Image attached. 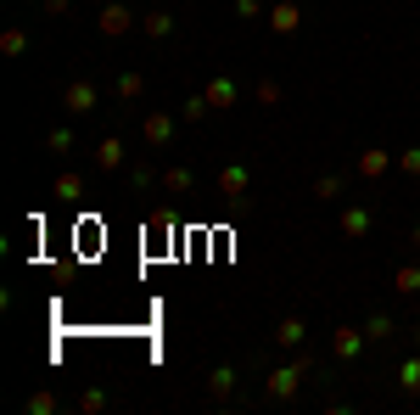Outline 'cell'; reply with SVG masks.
<instances>
[{
    "instance_id": "8",
    "label": "cell",
    "mask_w": 420,
    "mask_h": 415,
    "mask_svg": "<svg viewBox=\"0 0 420 415\" xmlns=\"http://www.w3.org/2000/svg\"><path fill=\"white\" fill-rule=\"evenodd\" d=\"M230 95H235V90H230V84H224V79H218V84H213V90H208V101H218V107H230Z\"/></svg>"
},
{
    "instance_id": "2",
    "label": "cell",
    "mask_w": 420,
    "mask_h": 415,
    "mask_svg": "<svg viewBox=\"0 0 420 415\" xmlns=\"http://www.w3.org/2000/svg\"><path fill=\"white\" fill-rule=\"evenodd\" d=\"M342 230H348V236H364V230H370V214H364V208H353L348 219H342Z\"/></svg>"
},
{
    "instance_id": "1",
    "label": "cell",
    "mask_w": 420,
    "mask_h": 415,
    "mask_svg": "<svg viewBox=\"0 0 420 415\" xmlns=\"http://www.w3.org/2000/svg\"><path fill=\"white\" fill-rule=\"evenodd\" d=\"M90 101H95L90 84H73V90H68V107H73V112H90Z\"/></svg>"
},
{
    "instance_id": "3",
    "label": "cell",
    "mask_w": 420,
    "mask_h": 415,
    "mask_svg": "<svg viewBox=\"0 0 420 415\" xmlns=\"http://www.w3.org/2000/svg\"><path fill=\"white\" fill-rule=\"evenodd\" d=\"M101 28H107V34H118V28H129V11H118V6H112V11L101 17Z\"/></svg>"
},
{
    "instance_id": "9",
    "label": "cell",
    "mask_w": 420,
    "mask_h": 415,
    "mask_svg": "<svg viewBox=\"0 0 420 415\" xmlns=\"http://www.w3.org/2000/svg\"><path fill=\"white\" fill-rule=\"evenodd\" d=\"M337 353H358V332H342V337H337Z\"/></svg>"
},
{
    "instance_id": "7",
    "label": "cell",
    "mask_w": 420,
    "mask_h": 415,
    "mask_svg": "<svg viewBox=\"0 0 420 415\" xmlns=\"http://www.w3.org/2000/svg\"><path fill=\"white\" fill-rule=\"evenodd\" d=\"M275 28H280V34H286V28H297V11H291V6H280V11H275Z\"/></svg>"
},
{
    "instance_id": "6",
    "label": "cell",
    "mask_w": 420,
    "mask_h": 415,
    "mask_svg": "<svg viewBox=\"0 0 420 415\" xmlns=\"http://www.w3.org/2000/svg\"><path fill=\"white\" fill-rule=\"evenodd\" d=\"M404 387H409V393H420V359H409V365H404Z\"/></svg>"
},
{
    "instance_id": "5",
    "label": "cell",
    "mask_w": 420,
    "mask_h": 415,
    "mask_svg": "<svg viewBox=\"0 0 420 415\" xmlns=\"http://www.w3.org/2000/svg\"><path fill=\"white\" fill-rule=\"evenodd\" d=\"M398 292H420V269H398Z\"/></svg>"
},
{
    "instance_id": "4",
    "label": "cell",
    "mask_w": 420,
    "mask_h": 415,
    "mask_svg": "<svg viewBox=\"0 0 420 415\" xmlns=\"http://www.w3.org/2000/svg\"><path fill=\"white\" fill-rule=\"evenodd\" d=\"M358 168H364V174H381V168H387V152H364Z\"/></svg>"
}]
</instances>
